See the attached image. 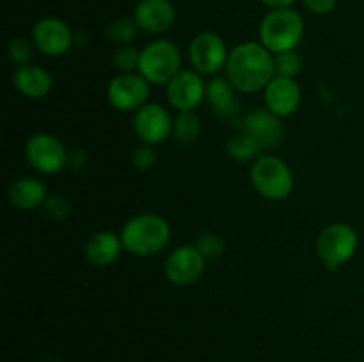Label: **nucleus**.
<instances>
[{"label": "nucleus", "instance_id": "obj_1", "mask_svg": "<svg viewBox=\"0 0 364 362\" xmlns=\"http://www.w3.org/2000/svg\"><path fill=\"white\" fill-rule=\"evenodd\" d=\"M226 75L237 91L245 94L262 91L276 77L274 53L269 52L262 43H240L230 52Z\"/></svg>", "mask_w": 364, "mask_h": 362}, {"label": "nucleus", "instance_id": "obj_2", "mask_svg": "<svg viewBox=\"0 0 364 362\" xmlns=\"http://www.w3.org/2000/svg\"><path fill=\"white\" fill-rule=\"evenodd\" d=\"M121 240L130 254L149 258L169 245L171 226L164 216L155 213H142L124 224Z\"/></svg>", "mask_w": 364, "mask_h": 362}, {"label": "nucleus", "instance_id": "obj_3", "mask_svg": "<svg viewBox=\"0 0 364 362\" xmlns=\"http://www.w3.org/2000/svg\"><path fill=\"white\" fill-rule=\"evenodd\" d=\"M302 35L304 18L294 7L272 9L259 25V43L274 55L297 48Z\"/></svg>", "mask_w": 364, "mask_h": 362}, {"label": "nucleus", "instance_id": "obj_4", "mask_svg": "<svg viewBox=\"0 0 364 362\" xmlns=\"http://www.w3.org/2000/svg\"><path fill=\"white\" fill-rule=\"evenodd\" d=\"M251 181L262 197L283 201L294 192V172L284 160L274 155H262L251 167Z\"/></svg>", "mask_w": 364, "mask_h": 362}, {"label": "nucleus", "instance_id": "obj_5", "mask_svg": "<svg viewBox=\"0 0 364 362\" xmlns=\"http://www.w3.org/2000/svg\"><path fill=\"white\" fill-rule=\"evenodd\" d=\"M181 71V52L176 43L169 39H156L141 52L139 73L149 84H169Z\"/></svg>", "mask_w": 364, "mask_h": 362}, {"label": "nucleus", "instance_id": "obj_6", "mask_svg": "<svg viewBox=\"0 0 364 362\" xmlns=\"http://www.w3.org/2000/svg\"><path fill=\"white\" fill-rule=\"evenodd\" d=\"M359 247L358 231L348 224H331L316 238V254L326 268L338 270L350 261Z\"/></svg>", "mask_w": 364, "mask_h": 362}, {"label": "nucleus", "instance_id": "obj_7", "mask_svg": "<svg viewBox=\"0 0 364 362\" xmlns=\"http://www.w3.org/2000/svg\"><path fill=\"white\" fill-rule=\"evenodd\" d=\"M25 158L31 163L32 169L46 176L60 172L70 162V155L64 144L52 133L32 135L25 142Z\"/></svg>", "mask_w": 364, "mask_h": 362}, {"label": "nucleus", "instance_id": "obj_8", "mask_svg": "<svg viewBox=\"0 0 364 362\" xmlns=\"http://www.w3.org/2000/svg\"><path fill=\"white\" fill-rule=\"evenodd\" d=\"M230 52L226 43L215 32H201L196 35L188 48V59L192 67L201 75H215L226 70Z\"/></svg>", "mask_w": 364, "mask_h": 362}, {"label": "nucleus", "instance_id": "obj_9", "mask_svg": "<svg viewBox=\"0 0 364 362\" xmlns=\"http://www.w3.org/2000/svg\"><path fill=\"white\" fill-rule=\"evenodd\" d=\"M107 98L116 110L137 112L149 98V82L141 73H121L109 84Z\"/></svg>", "mask_w": 364, "mask_h": 362}, {"label": "nucleus", "instance_id": "obj_10", "mask_svg": "<svg viewBox=\"0 0 364 362\" xmlns=\"http://www.w3.org/2000/svg\"><path fill=\"white\" fill-rule=\"evenodd\" d=\"M206 268V258L201 254L198 245H180L166 259L164 272L166 277L176 286H191Z\"/></svg>", "mask_w": 364, "mask_h": 362}, {"label": "nucleus", "instance_id": "obj_11", "mask_svg": "<svg viewBox=\"0 0 364 362\" xmlns=\"http://www.w3.org/2000/svg\"><path fill=\"white\" fill-rule=\"evenodd\" d=\"M32 43L43 55L60 57L73 46L75 34L64 20L46 16L32 28Z\"/></svg>", "mask_w": 364, "mask_h": 362}, {"label": "nucleus", "instance_id": "obj_12", "mask_svg": "<svg viewBox=\"0 0 364 362\" xmlns=\"http://www.w3.org/2000/svg\"><path fill=\"white\" fill-rule=\"evenodd\" d=\"M206 99V84L196 70H181L167 84V102L178 112H194Z\"/></svg>", "mask_w": 364, "mask_h": 362}, {"label": "nucleus", "instance_id": "obj_13", "mask_svg": "<svg viewBox=\"0 0 364 362\" xmlns=\"http://www.w3.org/2000/svg\"><path fill=\"white\" fill-rule=\"evenodd\" d=\"M173 121L166 106L159 103H146L135 112L134 130L142 144H162L173 133Z\"/></svg>", "mask_w": 364, "mask_h": 362}, {"label": "nucleus", "instance_id": "obj_14", "mask_svg": "<svg viewBox=\"0 0 364 362\" xmlns=\"http://www.w3.org/2000/svg\"><path fill=\"white\" fill-rule=\"evenodd\" d=\"M263 99H265V109L283 119L297 112L302 102V92L294 78L276 75L263 89Z\"/></svg>", "mask_w": 364, "mask_h": 362}, {"label": "nucleus", "instance_id": "obj_15", "mask_svg": "<svg viewBox=\"0 0 364 362\" xmlns=\"http://www.w3.org/2000/svg\"><path fill=\"white\" fill-rule=\"evenodd\" d=\"M242 128L265 149H272L281 144L284 135L281 117L269 109H255L242 119Z\"/></svg>", "mask_w": 364, "mask_h": 362}, {"label": "nucleus", "instance_id": "obj_16", "mask_svg": "<svg viewBox=\"0 0 364 362\" xmlns=\"http://www.w3.org/2000/svg\"><path fill=\"white\" fill-rule=\"evenodd\" d=\"M134 18L141 31L159 35L173 28L176 9L171 0H139Z\"/></svg>", "mask_w": 364, "mask_h": 362}, {"label": "nucleus", "instance_id": "obj_17", "mask_svg": "<svg viewBox=\"0 0 364 362\" xmlns=\"http://www.w3.org/2000/svg\"><path fill=\"white\" fill-rule=\"evenodd\" d=\"M124 245L121 236L112 231H100L85 243V258L95 266H109L119 259Z\"/></svg>", "mask_w": 364, "mask_h": 362}, {"label": "nucleus", "instance_id": "obj_18", "mask_svg": "<svg viewBox=\"0 0 364 362\" xmlns=\"http://www.w3.org/2000/svg\"><path fill=\"white\" fill-rule=\"evenodd\" d=\"M235 91L237 89L228 78H213L206 84V102L219 117L233 119L240 114V103Z\"/></svg>", "mask_w": 364, "mask_h": 362}, {"label": "nucleus", "instance_id": "obj_19", "mask_svg": "<svg viewBox=\"0 0 364 362\" xmlns=\"http://www.w3.org/2000/svg\"><path fill=\"white\" fill-rule=\"evenodd\" d=\"M14 87L28 99H41L52 91V77L43 67L28 64L14 71Z\"/></svg>", "mask_w": 364, "mask_h": 362}, {"label": "nucleus", "instance_id": "obj_20", "mask_svg": "<svg viewBox=\"0 0 364 362\" xmlns=\"http://www.w3.org/2000/svg\"><path fill=\"white\" fill-rule=\"evenodd\" d=\"M48 199V188L39 177L25 176L9 187V202L18 209H34L45 204Z\"/></svg>", "mask_w": 364, "mask_h": 362}, {"label": "nucleus", "instance_id": "obj_21", "mask_svg": "<svg viewBox=\"0 0 364 362\" xmlns=\"http://www.w3.org/2000/svg\"><path fill=\"white\" fill-rule=\"evenodd\" d=\"M228 155L231 158L238 160V162H249V160H256L262 156L263 148L247 133V131H238L233 137L228 141Z\"/></svg>", "mask_w": 364, "mask_h": 362}, {"label": "nucleus", "instance_id": "obj_22", "mask_svg": "<svg viewBox=\"0 0 364 362\" xmlns=\"http://www.w3.org/2000/svg\"><path fill=\"white\" fill-rule=\"evenodd\" d=\"M201 133V121L196 112H178L173 121V135L180 144H192Z\"/></svg>", "mask_w": 364, "mask_h": 362}, {"label": "nucleus", "instance_id": "obj_23", "mask_svg": "<svg viewBox=\"0 0 364 362\" xmlns=\"http://www.w3.org/2000/svg\"><path fill=\"white\" fill-rule=\"evenodd\" d=\"M139 31H141V28H139L135 18L121 16L109 25L107 35H109L110 43H114V45L128 46L135 38H137Z\"/></svg>", "mask_w": 364, "mask_h": 362}, {"label": "nucleus", "instance_id": "obj_24", "mask_svg": "<svg viewBox=\"0 0 364 362\" xmlns=\"http://www.w3.org/2000/svg\"><path fill=\"white\" fill-rule=\"evenodd\" d=\"M32 55H34V43L28 41L27 38H21V35H16L9 41L7 45V57L13 64H16L18 67L28 66Z\"/></svg>", "mask_w": 364, "mask_h": 362}, {"label": "nucleus", "instance_id": "obj_25", "mask_svg": "<svg viewBox=\"0 0 364 362\" xmlns=\"http://www.w3.org/2000/svg\"><path fill=\"white\" fill-rule=\"evenodd\" d=\"M139 62H141V52L132 45L119 46L114 53V64L121 73H139Z\"/></svg>", "mask_w": 364, "mask_h": 362}, {"label": "nucleus", "instance_id": "obj_26", "mask_svg": "<svg viewBox=\"0 0 364 362\" xmlns=\"http://www.w3.org/2000/svg\"><path fill=\"white\" fill-rule=\"evenodd\" d=\"M274 60H276V75H279V77L294 78L302 70V59L295 50L276 53Z\"/></svg>", "mask_w": 364, "mask_h": 362}, {"label": "nucleus", "instance_id": "obj_27", "mask_svg": "<svg viewBox=\"0 0 364 362\" xmlns=\"http://www.w3.org/2000/svg\"><path fill=\"white\" fill-rule=\"evenodd\" d=\"M196 245H198V248L206 259L220 258L224 254V248H226V243H224L223 238L215 233H206L203 236H199Z\"/></svg>", "mask_w": 364, "mask_h": 362}, {"label": "nucleus", "instance_id": "obj_28", "mask_svg": "<svg viewBox=\"0 0 364 362\" xmlns=\"http://www.w3.org/2000/svg\"><path fill=\"white\" fill-rule=\"evenodd\" d=\"M132 162H134L135 169L139 170H148L155 165L156 155L153 151V146L142 144L139 148L134 149V155H132Z\"/></svg>", "mask_w": 364, "mask_h": 362}, {"label": "nucleus", "instance_id": "obj_29", "mask_svg": "<svg viewBox=\"0 0 364 362\" xmlns=\"http://www.w3.org/2000/svg\"><path fill=\"white\" fill-rule=\"evenodd\" d=\"M43 206H45V212L48 213L52 219L57 220L66 219L68 213H70V204H68V201L63 195H48V199H46Z\"/></svg>", "mask_w": 364, "mask_h": 362}, {"label": "nucleus", "instance_id": "obj_30", "mask_svg": "<svg viewBox=\"0 0 364 362\" xmlns=\"http://www.w3.org/2000/svg\"><path fill=\"white\" fill-rule=\"evenodd\" d=\"M306 9L313 14H329L338 6V0H301Z\"/></svg>", "mask_w": 364, "mask_h": 362}, {"label": "nucleus", "instance_id": "obj_31", "mask_svg": "<svg viewBox=\"0 0 364 362\" xmlns=\"http://www.w3.org/2000/svg\"><path fill=\"white\" fill-rule=\"evenodd\" d=\"M270 11L272 9H284V7H291L297 0H262Z\"/></svg>", "mask_w": 364, "mask_h": 362}, {"label": "nucleus", "instance_id": "obj_32", "mask_svg": "<svg viewBox=\"0 0 364 362\" xmlns=\"http://www.w3.org/2000/svg\"><path fill=\"white\" fill-rule=\"evenodd\" d=\"M85 160H87V155H85V151H82V149H77V151H73L70 155V163L73 167H77V169H80V167L84 165Z\"/></svg>", "mask_w": 364, "mask_h": 362}]
</instances>
